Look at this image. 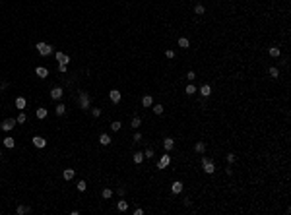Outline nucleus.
<instances>
[{
  "instance_id": "f257e3e1",
  "label": "nucleus",
  "mask_w": 291,
  "mask_h": 215,
  "mask_svg": "<svg viewBox=\"0 0 291 215\" xmlns=\"http://www.w3.org/2000/svg\"><path fill=\"white\" fill-rule=\"evenodd\" d=\"M78 107L83 109V111L91 109V97H89V93H86V91H80L78 93Z\"/></svg>"
},
{
  "instance_id": "f03ea898",
  "label": "nucleus",
  "mask_w": 291,
  "mask_h": 215,
  "mask_svg": "<svg viewBox=\"0 0 291 215\" xmlns=\"http://www.w3.org/2000/svg\"><path fill=\"white\" fill-rule=\"evenodd\" d=\"M202 171L206 174H213V171H216V165H213L212 159H208V157H202Z\"/></svg>"
},
{
  "instance_id": "7ed1b4c3",
  "label": "nucleus",
  "mask_w": 291,
  "mask_h": 215,
  "mask_svg": "<svg viewBox=\"0 0 291 215\" xmlns=\"http://www.w3.org/2000/svg\"><path fill=\"white\" fill-rule=\"evenodd\" d=\"M37 52H39V54H41V56H49V54H51V52H52V47H51V45H47V43H37Z\"/></svg>"
},
{
  "instance_id": "20e7f679",
  "label": "nucleus",
  "mask_w": 291,
  "mask_h": 215,
  "mask_svg": "<svg viewBox=\"0 0 291 215\" xmlns=\"http://www.w3.org/2000/svg\"><path fill=\"white\" fill-rule=\"evenodd\" d=\"M16 124H18V122H16V118H6V120L2 122V126H0V128H2L4 132H10L12 128H16Z\"/></svg>"
},
{
  "instance_id": "39448f33",
  "label": "nucleus",
  "mask_w": 291,
  "mask_h": 215,
  "mask_svg": "<svg viewBox=\"0 0 291 215\" xmlns=\"http://www.w3.org/2000/svg\"><path fill=\"white\" fill-rule=\"evenodd\" d=\"M169 163H171V155H169V151H167V153L163 155L161 159L157 161V169H165V167H167Z\"/></svg>"
},
{
  "instance_id": "423d86ee",
  "label": "nucleus",
  "mask_w": 291,
  "mask_h": 215,
  "mask_svg": "<svg viewBox=\"0 0 291 215\" xmlns=\"http://www.w3.org/2000/svg\"><path fill=\"white\" fill-rule=\"evenodd\" d=\"M55 56H56V60H58V64H68L70 62V56L68 54H64V52H55Z\"/></svg>"
},
{
  "instance_id": "0eeeda50",
  "label": "nucleus",
  "mask_w": 291,
  "mask_h": 215,
  "mask_svg": "<svg viewBox=\"0 0 291 215\" xmlns=\"http://www.w3.org/2000/svg\"><path fill=\"white\" fill-rule=\"evenodd\" d=\"M62 95H64V91H62V87H52V91H51V97L55 99V101H60V99H62Z\"/></svg>"
},
{
  "instance_id": "6e6552de",
  "label": "nucleus",
  "mask_w": 291,
  "mask_h": 215,
  "mask_svg": "<svg viewBox=\"0 0 291 215\" xmlns=\"http://www.w3.org/2000/svg\"><path fill=\"white\" fill-rule=\"evenodd\" d=\"M183 188H185V184L180 182V180H175V182L171 184V192H173V194H180Z\"/></svg>"
},
{
  "instance_id": "1a4fd4ad",
  "label": "nucleus",
  "mask_w": 291,
  "mask_h": 215,
  "mask_svg": "<svg viewBox=\"0 0 291 215\" xmlns=\"http://www.w3.org/2000/svg\"><path fill=\"white\" fill-rule=\"evenodd\" d=\"M33 145L39 147V149H43V147L47 145V140H45V138H41V136H35V138H33Z\"/></svg>"
},
{
  "instance_id": "9d476101",
  "label": "nucleus",
  "mask_w": 291,
  "mask_h": 215,
  "mask_svg": "<svg viewBox=\"0 0 291 215\" xmlns=\"http://www.w3.org/2000/svg\"><path fill=\"white\" fill-rule=\"evenodd\" d=\"M120 97H122V95H120V91H119V89H111V91H109V99H111L113 103H119V101H120Z\"/></svg>"
},
{
  "instance_id": "9b49d317",
  "label": "nucleus",
  "mask_w": 291,
  "mask_h": 215,
  "mask_svg": "<svg viewBox=\"0 0 291 215\" xmlns=\"http://www.w3.org/2000/svg\"><path fill=\"white\" fill-rule=\"evenodd\" d=\"M163 147H165V151H171L173 147H175V140H171V138H165V140H163Z\"/></svg>"
},
{
  "instance_id": "f8f14e48",
  "label": "nucleus",
  "mask_w": 291,
  "mask_h": 215,
  "mask_svg": "<svg viewBox=\"0 0 291 215\" xmlns=\"http://www.w3.org/2000/svg\"><path fill=\"white\" fill-rule=\"evenodd\" d=\"M35 74H37L39 78H47V76H49V70H47L45 66H37V68H35Z\"/></svg>"
},
{
  "instance_id": "ddd939ff",
  "label": "nucleus",
  "mask_w": 291,
  "mask_h": 215,
  "mask_svg": "<svg viewBox=\"0 0 291 215\" xmlns=\"http://www.w3.org/2000/svg\"><path fill=\"white\" fill-rule=\"evenodd\" d=\"M62 178H64V180H72V178H74V169H64V171H62Z\"/></svg>"
},
{
  "instance_id": "4468645a",
  "label": "nucleus",
  "mask_w": 291,
  "mask_h": 215,
  "mask_svg": "<svg viewBox=\"0 0 291 215\" xmlns=\"http://www.w3.org/2000/svg\"><path fill=\"white\" fill-rule=\"evenodd\" d=\"M210 93H212V87H210L208 84H204L202 87H200V95H202V97H210Z\"/></svg>"
},
{
  "instance_id": "2eb2a0df",
  "label": "nucleus",
  "mask_w": 291,
  "mask_h": 215,
  "mask_svg": "<svg viewBox=\"0 0 291 215\" xmlns=\"http://www.w3.org/2000/svg\"><path fill=\"white\" fill-rule=\"evenodd\" d=\"M4 145L8 147V149H12V147H16V140L12 138V136H8V138H4Z\"/></svg>"
},
{
  "instance_id": "dca6fc26",
  "label": "nucleus",
  "mask_w": 291,
  "mask_h": 215,
  "mask_svg": "<svg viewBox=\"0 0 291 215\" xmlns=\"http://www.w3.org/2000/svg\"><path fill=\"white\" fill-rule=\"evenodd\" d=\"M194 151H196V153H204V151H206V144H204V141H196Z\"/></svg>"
},
{
  "instance_id": "f3484780",
  "label": "nucleus",
  "mask_w": 291,
  "mask_h": 215,
  "mask_svg": "<svg viewBox=\"0 0 291 215\" xmlns=\"http://www.w3.org/2000/svg\"><path fill=\"white\" fill-rule=\"evenodd\" d=\"M142 105H144V107H152V105H153L152 95H144V97H142Z\"/></svg>"
},
{
  "instance_id": "a211bd4d",
  "label": "nucleus",
  "mask_w": 291,
  "mask_h": 215,
  "mask_svg": "<svg viewBox=\"0 0 291 215\" xmlns=\"http://www.w3.org/2000/svg\"><path fill=\"white\" fill-rule=\"evenodd\" d=\"M99 144H101V145H109V144H111L109 134H101V136H99Z\"/></svg>"
},
{
  "instance_id": "6ab92c4d",
  "label": "nucleus",
  "mask_w": 291,
  "mask_h": 215,
  "mask_svg": "<svg viewBox=\"0 0 291 215\" xmlns=\"http://www.w3.org/2000/svg\"><path fill=\"white\" fill-rule=\"evenodd\" d=\"M29 211H31V207H27V206H18L16 213H18V215H25V213H29Z\"/></svg>"
},
{
  "instance_id": "aec40b11",
  "label": "nucleus",
  "mask_w": 291,
  "mask_h": 215,
  "mask_svg": "<svg viewBox=\"0 0 291 215\" xmlns=\"http://www.w3.org/2000/svg\"><path fill=\"white\" fill-rule=\"evenodd\" d=\"M144 159H146V157H144V153H142V151H136V153H134V163H144Z\"/></svg>"
},
{
  "instance_id": "412c9836",
  "label": "nucleus",
  "mask_w": 291,
  "mask_h": 215,
  "mask_svg": "<svg viewBox=\"0 0 291 215\" xmlns=\"http://www.w3.org/2000/svg\"><path fill=\"white\" fill-rule=\"evenodd\" d=\"M270 56H272V58H277V56H280V54H282V51H280V49H277V47H270Z\"/></svg>"
},
{
  "instance_id": "4be33fe9",
  "label": "nucleus",
  "mask_w": 291,
  "mask_h": 215,
  "mask_svg": "<svg viewBox=\"0 0 291 215\" xmlns=\"http://www.w3.org/2000/svg\"><path fill=\"white\" fill-rule=\"evenodd\" d=\"M116 209H119V211H126V209H128V201L120 200L119 204H116Z\"/></svg>"
},
{
  "instance_id": "5701e85b",
  "label": "nucleus",
  "mask_w": 291,
  "mask_h": 215,
  "mask_svg": "<svg viewBox=\"0 0 291 215\" xmlns=\"http://www.w3.org/2000/svg\"><path fill=\"white\" fill-rule=\"evenodd\" d=\"M55 112H56V114H58V116H62V114H64V112H66V107H64V105H62V103H58V105H56V109H55Z\"/></svg>"
},
{
  "instance_id": "b1692460",
  "label": "nucleus",
  "mask_w": 291,
  "mask_h": 215,
  "mask_svg": "<svg viewBox=\"0 0 291 215\" xmlns=\"http://www.w3.org/2000/svg\"><path fill=\"white\" fill-rule=\"evenodd\" d=\"M179 47H183V49H188V47H190V41H188L186 37H180V39H179Z\"/></svg>"
},
{
  "instance_id": "393cba45",
  "label": "nucleus",
  "mask_w": 291,
  "mask_h": 215,
  "mask_svg": "<svg viewBox=\"0 0 291 215\" xmlns=\"http://www.w3.org/2000/svg\"><path fill=\"white\" fill-rule=\"evenodd\" d=\"M268 74H270V78H280V70H277L276 66H272V68H268Z\"/></svg>"
},
{
  "instance_id": "a878e982",
  "label": "nucleus",
  "mask_w": 291,
  "mask_h": 215,
  "mask_svg": "<svg viewBox=\"0 0 291 215\" xmlns=\"http://www.w3.org/2000/svg\"><path fill=\"white\" fill-rule=\"evenodd\" d=\"M16 107L18 109H25V99L23 97H16Z\"/></svg>"
},
{
  "instance_id": "bb28decb",
  "label": "nucleus",
  "mask_w": 291,
  "mask_h": 215,
  "mask_svg": "<svg viewBox=\"0 0 291 215\" xmlns=\"http://www.w3.org/2000/svg\"><path fill=\"white\" fill-rule=\"evenodd\" d=\"M152 111L155 112V114H163V105H159V103H157V105H152Z\"/></svg>"
},
{
  "instance_id": "cd10ccee",
  "label": "nucleus",
  "mask_w": 291,
  "mask_h": 215,
  "mask_svg": "<svg viewBox=\"0 0 291 215\" xmlns=\"http://www.w3.org/2000/svg\"><path fill=\"white\" fill-rule=\"evenodd\" d=\"M47 114H49V112H47V109H37V118H41V120H43V118H47Z\"/></svg>"
},
{
  "instance_id": "c85d7f7f",
  "label": "nucleus",
  "mask_w": 291,
  "mask_h": 215,
  "mask_svg": "<svg viewBox=\"0 0 291 215\" xmlns=\"http://www.w3.org/2000/svg\"><path fill=\"white\" fill-rule=\"evenodd\" d=\"M144 157H146V159H153V157H155V153H153L152 147H148V149L144 151Z\"/></svg>"
},
{
  "instance_id": "c756f323",
  "label": "nucleus",
  "mask_w": 291,
  "mask_h": 215,
  "mask_svg": "<svg viewBox=\"0 0 291 215\" xmlns=\"http://www.w3.org/2000/svg\"><path fill=\"white\" fill-rule=\"evenodd\" d=\"M140 124H142L140 116H134V118H132V122H130V126H132V128H140Z\"/></svg>"
},
{
  "instance_id": "7c9ffc66",
  "label": "nucleus",
  "mask_w": 291,
  "mask_h": 215,
  "mask_svg": "<svg viewBox=\"0 0 291 215\" xmlns=\"http://www.w3.org/2000/svg\"><path fill=\"white\" fill-rule=\"evenodd\" d=\"M120 128H122V122H119V120H115V122L111 124V130H113V132H119Z\"/></svg>"
},
{
  "instance_id": "2f4dec72",
  "label": "nucleus",
  "mask_w": 291,
  "mask_h": 215,
  "mask_svg": "<svg viewBox=\"0 0 291 215\" xmlns=\"http://www.w3.org/2000/svg\"><path fill=\"white\" fill-rule=\"evenodd\" d=\"M101 196H103V198H105V200H109V198H111V196H113V190H111V188H105V190H103V192H101Z\"/></svg>"
},
{
  "instance_id": "473e14b6",
  "label": "nucleus",
  "mask_w": 291,
  "mask_h": 215,
  "mask_svg": "<svg viewBox=\"0 0 291 215\" xmlns=\"http://www.w3.org/2000/svg\"><path fill=\"white\" fill-rule=\"evenodd\" d=\"M194 12H196V14H198V16H202L204 12H206V8H204L202 4H196V6H194Z\"/></svg>"
},
{
  "instance_id": "72a5a7b5",
  "label": "nucleus",
  "mask_w": 291,
  "mask_h": 215,
  "mask_svg": "<svg viewBox=\"0 0 291 215\" xmlns=\"http://www.w3.org/2000/svg\"><path fill=\"white\" fill-rule=\"evenodd\" d=\"M194 93H196V87H194L192 84L186 85V95H194Z\"/></svg>"
},
{
  "instance_id": "f704fd0d",
  "label": "nucleus",
  "mask_w": 291,
  "mask_h": 215,
  "mask_svg": "<svg viewBox=\"0 0 291 215\" xmlns=\"http://www.w3.org/2000/svg\"><path fill=\"white\" fill-rule=\"evenodd\" d=\"M25 120H27V116H25L23 112H22V114H18V118H16V122H18V124H23Z\"/></svg>"
},
{
  "instance_id": "c9c22d12",
  "label": "nucleus",
  "mask_w": 291,
  "mask_h": 215,
  "mask_svg": "<svg viewBox=\"0 0 291 215\" xmlns=\"http://www.w3.org/2000/svg\"><path fill=\"white\" fill-rule=\"evenodd\" d=\"M86 188H88L86 180H80V182H78V190H80V192H86Z\"/></svg>"
},
{
  "instance_id": "e433bc0d",
  "label": "nucleus",
  "mask_w": 291,
  "mask_h": 215,
  "mask_svg": "<svg viewBox=\"0 0 291 215\" xmlns=\"http://www.w3.org/2000/svg\"><path fill=\"white\" fill-rule=\"evenodd\" d=\"M66 70H68V64H58V72L60 74H66Z\"/></svg>"
},
{
  "instance_id": "4c0bfd02",
  "label": "nucleus",
  "mask_w": 291,
  "mask_h": 215,
  "mask_svg": "<svg viewBox=\"0 0 291 215\" xmlns=\"http://www.w3.org/2000/svg\"><path fill=\"white\" fill-rule=\"evenodd\" d=\"M116 194H119V196H124V194H126V188L124 186H119V188H116Z\"/></svg>"
},
{
  "instance_id": "58836bf2",
  "label": "nucleus",
  "mask_w": 291,
  "mask_h": 215,
  "mask_svg": "<svg viewBox=\"0 0 291 215\" xmlns=\"http://www.w3.org/2000/svg\"><path fill=\"white\" fill-rule=\"evenodd\" d=\"M165 56L173 60V58H175V51H171V49H169V51H165Z\"/></svg>"
},
{
  "instance_id": "ea45409f",
  "label": "nucleus",
  "mask_w": 291,
  "mask_h": 215,
  "mask_svg": "<svg viewBox=\"0 0 291 215\" xmlns=\"http://www.w3.org/2000/svg\"><path fill=\"white\" fill-rule=\"evenodd\" d=\"M91 112H93V116H95V118H97V116H101V109H95V107H93V109H91Z\"/></svg>"
},
{
  "instance_id": "a19ab883",
  "label": "nucleus",
  "mask_w": 291,
  "mask_h": 215,
  "mask_svg": "<svg viewBox=\"0 0 291 215\" xmlns=\"http://www.w3.org/2000/svg\"><path fill=\"white\" fill-rule=\"evenodd\" d=\"M235 161H237V157H235L233 153H229V155H227V163H235Z\"/></svg>"
},
{
  "instance_id": "79ce46f5",
  "label": "nucleus",
  "mask_w": 291,
  "mask_h": 215,
  "mask_svg": "<svg viewBox=\"0 0 291 215\" xmlns=\"http://www.w3.org/2000/svg\"><path fill=\"white\" fill-rule=\"evenodd\" d=\"M134 141H136V144L142 141V134H140V132H136V134H134Z\"/></svg>"
},
{
  "instance_id": "37998d69",
  "label": "nucleus",
  "mask_w": 291,
  "mask_h": 215,
  "mask_svg": "<svg viewBox=\"0 0 291 215\" xmlns=\"http://www.w3.org/2000/svg\"><path fill=\"white\" fill-rule=\"evenodd\" d=\"M194 78H196V74H194V72H192V70H190V72H188V74H186V80H190V81H192V80H194Z\"/></svg>"
},
{
  "instance_id": "c03bdc74",
  "label": "nucleus",
  "mask_w": 291,
  "mask_h": 215,
  "mask_svg": "<svg viewBox=\"0 0 291 215\" xmlns=\"http://www.w3.org/2000/svg\"><path fill=\"white\" fill-rule=\"evenodd\" d=\"M134 215H144V209H142V207H136V209H134Z\"/></svg>"
},
{
  "instance_id": "a18cd8bd",
  "label": "nucleus",
  "mask_w": 291,
  "mask_h": 215,
  "mask_svg": "<svg viewBox=\"0 0 291 215\" xmlns=\"http://www.w3.org/2000/svg\"><path fill=\"white\" fill-rule=\"evenodd\" d=\"M225 173H227V176H231V174H233V169H231V167H227V169H225Z\"/></svg>"
},
{
  "instance_id": "49530a36",
  "label": "nucleus",
  "mask_w": 291,
  "mask_h": 215,
  "mask_svg": "<svg viewBox=\"0 0 291 215\" xmlns=\"http://www.w3.org/2000/svg\"><path fill=\"white\" fill-rule=\"evenodd\" d=\"M0 157H2V153H0Z\"/></svg>"
}]
</instances>
